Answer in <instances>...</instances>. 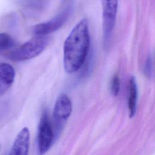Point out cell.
Segmentation results:
<instances>
[{
	"label": "cell",
	"mask_w": 155,
	"mask_h": 155,
	"mask_svg": "<svg viewBox=\"0 0 155 155\" xmlns=\"http://www.w3.org/2000/svg\"><path fill=\"white\" fill-rule=\"evenodd\" d=\"M15 78V70L8 63H0V96L4 95L12 87Z\"/></svg>",
	"instance_id": "obj_8"
},
{
	"label": "cell",
	"mask_w": 155,
	"mask_h": 155,
	"mask_svg": "<svg viewBox=\"0 0 155 155\" xmlns=\"http://www.w3.org/2000/svg\"><path fill=\"white\" fill-rule=\"evenodd\" d=\"M72 111V104L69 97L65 94H60L54 105L53 116L57 125H62L69 117Z\"/></svg>",
	"instance_id": "obj_6"
},
{
	"label": "cell",
	"mask_w": 155,
	"mask_h": 155,
	"mask_svg": "<svg viewBox=\"0 0 155 155\" xmlns=\"http://www.w3.org/2000/svg\"><path fill=\"white\" fill-rule=\"evenodd\" d=\"M54 139L52 125L48 115L44 113L40 120L38 134V147L39 155H44L50 148Z\"/></svg>",
	"instance_id": "obj_4"
},
{
	"label": "cell",
	"mask_w": 155,
	"mask_h": 155,
	"mask_svg": "<svg viewBox=\"0 0 155 155\" xmlns=\"http://www.w3.org/2000/svg\"><path fill=\"white\" fill-rule=\"evenodd\" d=\"M137 99V88L136 82L134 76H131L129 80L128 85V105L129 110V115L132 117L136 110V104Z\"/></svg>",
	"instance_id": "obj_9"
},
{
	"label": "cell",
	"mask_w": 155,
	"mask_h": 155,
	"mask_svg": "<svg viewBox=\"0 0 155 155\" xmlns=\"http://www.w3.org/2000/svg\"><path fill=\"white\" fill-rule=\"evenodd\" d=\"M30 145V131L23 128L16 136L9 155H28Z\"/></svg>",
	"instance_id": "obj_7"
},
{
	"label": "cell",
	"mask_w": 155,
	"mask_h": 155,
	"mask_svg": "<svg viewBox=\"0 0 155 155\" xmlns=\"http://www.w3.org/2000/svg\"><path fill=\"white\" fill-rule=\"evenodd\" d=\"M47 43L48 39L46 36H36L14 49L7 56L14 61L30 60L40 54L45 48Z\"/></svg>",
	"instance_id": "obj_2"
},
{
	"label": "cell",
	"mask_w": 155,
	"mask_h": 155,
	"mask_svg": "<svg viewBox=\"0 0 155 155\" xmlns=\"http://www.w3.org/2000/svg\"><path fill=\"white\" fill-rule=\"evenodd\" d=\"M120 90V79L119 74H115L111 82V91L114 96H117Z\"/></svg>",
	"instance_id": "obj_11"
},
{
	"label": "cell",
	"mask_w": 155,
	"mask_h": 155,
	"mask_svg": "<svg viewBox=\"0 0 155 155\" xmlns=\"http://www.w3.org/2000/svg\"><path fill=\"white\" fill-rule=\"evenodd\" d=\"M90 37L88 21L81 20L72 29L64 44V66L68 73L78 71L88 53Z\"/></svg>",
	"instance_id": "obj_1"
},
{
	"label": "cell",
	"mask_w": 155,
	"mask_h": 155,
	"mask_svg": "<svg viewBox=\"0 0 155 155\" xmlns=\"http://www.w3.org/2000/svg\"><path fill=\"white\" fill-rule=\"evenodd\" d=\"M15 41L7 33H0V55H8L14 49Z\"/></svg>",
	"instance_id": "obj_10"
},
{
	"label": "cell",
	"mask_w": 155,
	"mask_h": 155,
	"mask_svg": "<svg viewBox=\"0 0 155 155\" xmlns=\"http://www.w3.org/2000/svg\"><path fill=\"white\" fill-rule=\"evenodd\" d=\"M117 0H102L103 38L105 46L110 41L116 22Z\"/></svg>",
	"instance_id": "obj_3"
},
{
	"label": "cell",
	"mask_w": 155,
	"mask_h": 155,
	"mask_svg": "<svg viewBox=\"0 0 155 155\" xmlns=\"http://www.w3.org/2000/svg\"><path fill=\"white\" fill-rule=\"evenodd\" d=\"M70 15V10L67 8L59 13L50 21L38 24L34 26L33 33L36 36H46L60 28L67 21Z\"/></svg>",
	"instance_id": "obj_5"
},
{
	"label": "cell",
	"mask_w": 155,
	"mask_h": 155,
	"mask_svg": "<svg viewBox=\"0 0 155 155\" xmlns=\"http://www.w3.org/2000/svg\"><path fill=\"white\" fill-rule=\"evenodd\" d=\"M152 67H153V64H152V60L151 57H150L145 64V74L147 76H150L151 74V71H152Z\"/></svg>",
	"instance_id": "obj_12"
}]
</instances>
